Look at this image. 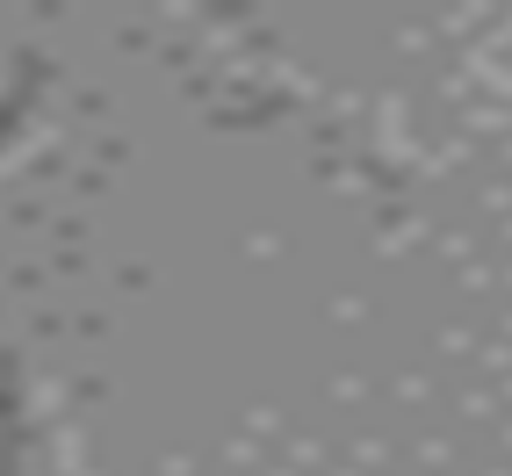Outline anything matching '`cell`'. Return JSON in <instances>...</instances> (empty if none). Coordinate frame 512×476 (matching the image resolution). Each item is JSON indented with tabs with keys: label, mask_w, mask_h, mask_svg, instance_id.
<instances>
[]
</instances>
